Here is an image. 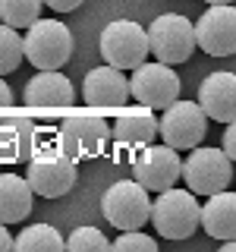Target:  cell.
I'll return each mask as SVG.
<instances>
[{
    "instance_id": "1",
    "label": "cell",
    "mask_w": 236,
    "mask_h": 252,
    "mask_svg": "<svg viewBox=\"0 0 236 252\" xmlns=\"http://www.w3.org/2000/svg\"><path fill=\"white\" fill-rule=\"evenodd\" d=\"M76 161L57 145V139L38 136V145L26 170V183L31 186V192L41 199H60L76 186Z\"/></svg>"
},
{
    "instance_id": "2",
    "label": "cell",
    "mask_w": 236,
    "mask_h": 252,
    "mask_svg": "<svg viewBox=\"0 0 236 252\" xmlns=\"http://www.w3.org/2000/svg\"><path fill=\"white\" fill-rule=\"evenodd\" d=\"M22 57L35 69H63L73 57V35L60 19L38 16L22 38Z\"/></svg>"
},
{
    "instance_id": "3",
    "label": "cell",
    "mask_w": 236,
    "mask_h": 252,
    "mask_svg": "<svg viewBox=\"0 0 236 252\" xmlns=\"http://www.w3.org/2000/svg\"><path fill=\"white\" fill-rule=\"evenodd\" d=\"M54 139L73 161H91V158H101L107 152L110 123L98 114H66Z\"/></svg>"
},
{
    "instance_id": "4",
    "label": "cell",
    "mask_w": 236,
    "mask_h": 252,
    "mask_svg": "<svg viewBox=\"0 0 236 252\" xmlns=\"http://www.w3.org/2000/svg\"><path fill=\"white\" fill-rule=\"evenodd\" d=\"M148 220L154 224V230L167 240H186L199 227V202L195 192L189 189H164L161 195L151 202V215Z\"/></svg>"
},
{
    "instance_id": "5",
    "label": "cell",
    "mask_w": 236,
    "mask_h": 252,
    "mask_svg": "<svg viewBox=\"0 0 236 252\" xmlns=\"http://www.w3.org/2000/svg\"><path fill=\"white\" fill-rule=\"evenodd\" d=\"M148 35V54H154L161 63L167 66H177V63H186L195 51V32L192 22L179 13H164L157 16L151 26L145 29Z\"/></svg>"
},
{
    "instance_id": "6",
    "label": "cell",
    "mask_w": 236,
    "mask_h": 252,
    "mask_svg": "<svg viewBox=\"0 0 236 252\" xmlns=\"http://www.w3.org/2000/svg\"><path fill=\"white\" fill-rule=\"evenodd\" d=\"M101 211H104L107 224L117 230H142L148 224V215H151L148 189L136 180H120L104 192Z\"/></svg>"
},
{
    "instance_id": "7",
    "label": "cell",
    "mask_w": 236,
    "mask_h": 252,
    "mask_svg": "<svg viewBox=\"0 0 236 252\" xmlns=\"http://www.w3.org/2000/svg\"><path fill=\"white\" fill-rule=\"evenodd\" d=\"M179 177L186 180L189 192L195 195H211L230 186L233 180V161L220 148H192V155L183 161Z\"/></svg>"
},
{
    "instance_id": "8",
    "label": "cell",
    "mask_w": 236,
    "mask_h": 252,
    "mask_svg": "<svg viewBox=\"0 0 236 252\" xmlns=\"http://www.w3.org/2000/svg\"><path fill=\"white\" fill-rule=\"evenodd\" d=\"M98 44L107 66H117V69H136L148 57V35L132 19H114L110 26H104Z\"/></svg>"
},
{
    "instance_id": "9",
    "label": "cell",
    "mask_w": 236,
    "mask_h": 252,
    "mask_svg": "<svg viewBox=\"0 0 236 252\" xmlns=\"http://www.w3.org/2000/svg\"><path fill=\"white\" fill-rule=\"evenodd\" d=\"M129 98L139 101V104L148 107V110H164L167 104H173V101L179 98V76L161 60L157 63L142 60L139 66L132 69Z\"/></svg>"
},
{
    "instance_id": "10",
    "label": "cell",
    "mask_w": 236,
    "mask_h": 252,
    "mask_svg": "<svg viewBox=\"0 0 236 252\" xmlns=\"http://www.w3.org/2000/svg\"><path fill=\"white\" fill-rule=\"evenodd\" d=\"M205 132H208V117L195 101H173L164 107V117L157 120V136L164 139V145L177 152L202 145Z\"/></svg>"
},
{
    "instance_id": "11",
    "label": "cell",
    "mask_w": 236,
    "mask_h": 252,
    "mask_svg": "<svg viewBox=\"0 0 236 252\" xmlns=\"http://www.w3.org/2000/svg\"><path fill=\"white\" fill-rule=\"evenodd\" d=\"M195 47L211 57H230L236 51V10L233 3H211L192 26Z\"/></svg>"
},
{
    "instance_id": "12",
    "label": "cell",
    "mask_w": 236,
    "mask_h": 252,
    "mask_svg": "<svg viewBox=\"0 0 236 252\" xmlns=\"http://www.w3.org/2000/svg\"><path fill=\"white\" fill-rule=\"evenodd\" d=\"M179 161L177 148L170 145H145L132 155V180L142 183L148 192H164L179 180Z\"/></svg>"
},
{
    "instance_id": "13",
    "label": "cell",
    "mask_w": 236,
    "mask_h": 252,
    "mask_svg": "<svg viewBox=\"0 0 236 252\" xmlns=\"http://www.w3.org/2000/svg\"><path fill=\"white\" fill-rule=\"evenodd\" d=\"M82 101L88 107L101 110H120L129 101V79L123 76V69L117 66H94L85 73L82 82Z\"/></svg>"
},
{
    "instance_id": "14",
    "label": "cell",
    "mask_w": 236,
    "mask_h": 252,
    "mask_svg": "<svg viewBox=\"0 0 236 252\" xmlns=\"http://www.w3.org/2000/svg\"><path fill=\"white\" fill-rule=\"evenodd\" d=\"M76 101L73 82L60 69H38L26 85V104L31 110H69Z\"/></svg>"
},
{
    "instance_id": "15",
    "label": "cell",
    "mask_w": 236,
    "mask_h": 252,
    "mask_svg": "<svg viewBox=\"0 0 236 252\" xmlns=\"http://www.w3.org/2000/svg\"><path fill=\"white\" fill-rule=\"evenodd\" d=\"M157 139V117L148 107L126 110L117 117V123L110 126V142L114 148H120L123 155H136L145 145H151Z\"/></svg>"
},
{
    "instance_id": "16",
    "label": "cell",
    "mask_w": 236,
    "mask_h": 252,
    "mask_svg": "<svg viewBox=\"0 0 236 252\" xmlns=\"http://www.w3.org/2000/svg\"><path fill=\"white\" fill-rule=\"evenodd\" d=\"M199 107L208 120L233 123L236 120V76L233 73H211L199 89Z\"/></svg>"
},
{
    "instance_id": "17",
    "label": "cell",
    "mask_w": 236,
    "mask_h": 252,
    "mask_svg": "<svg viewBox=\"0 0 236 252\" xmlns=\"http://www.w3.org/2000/svg\"><path fill=\"white\" fill-rule=\"evenodd\" d=\"M38 136H41V129L31 120H26V117H6V120H0V164L29 161L35 145H38Z\"/></svg>"
},
{
    "instance_id": "18",
    "label": "cell",
    "mask_w": 236,
    "mask_h": 252,
    "mask_svg": "<svg viewBox=\"0 0 236 252\" xmlns=\"http://www.w3.org/2000/svg\"><path fill=\"white\" fill-rule=\"evenodd\" d=\"M199 227H205V233L211 240H233L236 236V195L230 189L211 192L208 202L199 205Z\"/></svg>"
},
{
    "instance_id": "19",
    "label": "cell",
    "mask_w": 236,
    "mask_h": 252,
    "mask_svg": "<svg viewBox=\"0 0 236 252\" xmlns=\"http://www.w3.org/2000/svg\"><path fill=\"white\" fill-rule=\"evenodd\" d=\"M35 192L26 183V177L16 173H0V224H16L31 215Z\"/></svg>"
},
{
    "instance_id": "20",
    "label": "cell",
    "mask_w": 236,
    "mask_h": 252,
    "mask_svg": "<svg viewBox=\"0 0 236 252\" xmlns=\"http://www.w3.org/2000/svg\"><path fill=\"white\" fill-rule=\"evenodd\" d=\"M13 249H19V252H63L66 240L51 224H31L13 240Z\"/></svg>"
},
{
    "instance_id": "21",
    "label": "cell",
    "mask_w": 236,
    "mask_h": 252,
    "mask_svg": "<svg viewBox=\"0 0 236 252\" xmlns=\"http://www.w3.org/2000/svg\"><path fill=\"white\" fill-rule=\"evenodd\" d=\"M41 16V0H0V19L3 26L29 29Z\"/></svg>"
},
{
    "instance_id": "22",
    "label": "cell",
    "mask_w": 236,
    "mask_h": 252,
    "mask_svg": "<svg viewBox=\"0 0 236 252\" xmlns=\"http://www.w3.org/2000/svg\"><path fill=\"white\" fill-rule=\"evenodd\" d=\"M22 60H26V57H22V38H19V29L0 26V76L16 73Z\"/></svg>"
},
{
    "instance_id": "23",
    "label": "cell",
    "mask_w": 236,
    "mask_h": 252,
    "mask_svg": "<svg viewBox=\"0 0 236 252\" xmlns=\"http://www.w3.org/2000/svg\"><path fill=\"white\" fill-rule=\"evenodd\" d=\"M66 249L73 252H104L110 249V240L94 227H76L73 233L66 236Z\"/></svg>"
},
{
    "instance_id": "24",
    "label": "cell",
    "mask_w": 236,
    "mask_h": 252,
    "mask_svg": "<svg viewBox=\"0 0 236 252\" xmlns=\"http://www.w3.org/2000/svg\"><path fill=\"white\" fill-rule=\"evenodd\" d=\"M110 249H117V252H157V243L151 236H145L142 230H123V236H117L110 243Z\"/></svg>"
},
{
    "instance_id": "25",
    "label": "cell",
    "mask_w": 236,
    "mask_h": 252,
    "mask_svg": "<svg viewBox=\"0 0 236 252\" xmlns=\"http://www.w3.org/2000/svg\"><path fill=\"white\" fill-rule=\"evenodd\" d=\"M227 126V132H224V148H220V152H224L227 158H236V129H233V123H224Z\"/></svg>"
},
{
    "instance_id": "26",
    "label": "cell",
    "mask_w": 236,
    "mask_h": 252,
    "mask_svg": "<svg viewBox=\"0 0 236 252\" xmlns=\"http://www.w3.org/2000/svg\"><path fill=\"white\" fill-rule=\"evenodd\" d=\"M41 3H47L54 13H73L82 6V0H41Z\"/></svg>"
},
{
    "instance_id": "27",
    "label": "cell",
    "mask_w": 236,
    "mask_h": 252,
    "mask_svg": "<svg viewBox=\"0 0 236 252\" xmlns=\"http://www.w3.org/2000/svg\"><path fill=\"white\" fill-rule=\"evenodd\" d=\"M10 104H13V92H10V85L0 79V110H6Z\"/></svg>"
},
{
    "instance_id": "28",
    "label": "cell",
    "mask_w": 236,
    "mask_h": 252,
    "mask_svg": "<svg viewBox=\"0 0 236 252\" xmlns=\"http://www.w3.org/2000/svg\"><path fill=\"white\" fill-rule=\"evenodd\" d=\"M13 249V236L6 230V224H0V252H10Z\"/></svg>"
},
{
    "instance_id": "29",
    "label": "cell",
    "mask_w": 236,
    "mask_h": 252,
    "mask_svg": "<svg viewBox=\"0 0 236 252\" xmlns=\"http://www.w3.org/2000/svg\"><path fill=\"white\" fill-rule=\"evenodd\" d=\"M208 3H233V0H208Z\"/></svg>"
}]
</instances>
